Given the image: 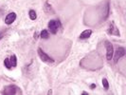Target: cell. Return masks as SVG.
<instances>
[{
    "instance_id": "6da1fadb",
    "label": "cell",
    "mask_w": 126,
    "mask_h": 95,
    "mask_svg": "<svg viewBox=\"0 0 126 95\" xmlns=\"http://www.w3.org/2000/svg\"><path fill=\"white\" fill-rule=\"evenodd\" d=\"M38 55H39V57L41 58V60L43 61V62H46V63H53L54 62V60L51 58V57H49L45 51H43V50L42 49H38Z\"/></svg>"
},
{
    "instance_id": "7a4b0ae2",
    "label": "cell",
    "mask_w": 126,
    "mask_h": 95,
    "mask_svg": "<svg viewBox=\"0 0 126 95\" xmlns=\"http://www.w3.org/2000/svg\"><path fill=\"white\" fill-rule=\"evenodd\" d=\"M59 26H60V23H59V21H56V20H50L48 22V24H47L48 30L53 34H56L57 33L58 29H59Z\"/></svg>"
},
{
    "instance_id": "3957f363",
    "label": "cell",
    "mask_w": 126,
    "mask_h": 95,
    "mask_svg": "<svg viewBox=\"0 0 126 95\" xmlns=\"http://www.w3.org/2000/svg\"><path fill=\"white\" fill-rule=\"evenodd\" d=\"M105 48H106V58H107V60H111L114 55L113 45L111 44L110 42L106 41L105 42Z\"/></svg>"
},
{
    "instance_id": "277c9868",
    "label": "cell",
    "mask_w": 126,
    "mask_h": 95,
    "mask_svg": "<svg viewBox=\"0 0 126 95\" xmlns=\"http://www.w3.org/2000/svg\"><path fill=\"white\" fill-rule=\"evenodd\" d=\"M125 55V50L124 48H118V50L115 51V57H114V62L118 63V61L120 60L122 56Z\"/></svg>"
},
{
    "instance_id": "5b68a950",
    "label": "cell",
    "mask_w": 126,
    "mask_h": 95,
    "mask_svg": "<svg viewBox=\"0 0 126 95\" xmlns=\"http://www.w3.org/2000/svg\"><path fill=\"white\" fill-rule=\"evenodd\" d=\"M17 89H18V88L15 87V86H8V87H6L4 89L3 94H6V95L16 94L17 93Z\"/></svg>"
},
{
    "instance_id": "8992f818",
    "label": "cell",
    "mask_w": 126,
    "mask_h": 95,
    "mask_svg": "<svg viewBox=\"0 0 126 95\" xmlns=\"http://www.w3.org/2000/svg\"><path fill=\"white\" fill-rule=\"evenodd\" d=\"M108 33L109 34H113V35H116V36H120V33L119 29L115 26V23L114 22H111V24L109 25V29H108Z\"/></svg>"
},
{
    "instance_id": "52a82bcc",
    "label": "cell",
    "mask_w": 126,
    "mask_h": 95,
    "mask_svg": "<svg viewBox=\"0 0 126 95\" xmlns=\"http://www.w3.org/2000/svg\"><path fill=\"white\" fill-rule=\"evenodd\" d=\"M16 19V13H10L6 17H5V23L7 25H11Z\"/></svg>"
},
{
    "instance_id": "ba28073f",
    "label": "cell",
    "mask_w": 126,
    "mask_h": 95,
    "mask_svg": "<svg viewBox=\"0 0 126 95\" xmlns=\"http://www.w3.org/2000/svg\"><path fill=\"white\" fill-rule=\"evenodd\" d=\"M92 34V31L91 30H85L80 34V38L81 39H86V38H89Z\"/></svg>"
},
{
    "instance_id": "9c48e42d",
    "label": "cell",
    "mask_w": 126,
    "mask_h": 95,
    "mask_svg": "<svg viewBox=\"0 0 126 95\" xmlns=\"http://www.w3.org/2000/svg\"><path fill=\"white\" fill-rule=\"evenodd\" d=\"M10 62H11V66L13 68H15L16 65H17V59H16V55L13 54V56L10 58Z\"/></svg>"
},
{
    "instance_id": "30bf717a",
    "label": "cell",
    "mask_w": 126,
    "mask_h": 95,
    "mask_svg": "<svg viewBox=\"0 0 126 95\" xmlns=\"http://www.w3.org/2000/svg\"><path fill=\"white\" fill-rule=\"evenodd\" d=\"M29 15H30V18L32 19V20H35L36 17H37V14L35 13V11H33V10H31V11H30Z\"/></svg>"
},
{
    "instance_id": "8fae6325",
    "label": "cell",
    "mask_w": 126,
    "mask_h": 95,
    "mask_svg": "<svg viewBox=\"0 0 126 95\" xmlns=\"http://www.w3.org/2000/svg\"><path fill=\"white\" fill-rule=\"evenodd\" d=\"M40 36H41V38H43V39H47L48 38V32L47 30L42 31L41 33H40Z\"/></svg>"
},
{
    "instance_id": "7c38bea8",
    "label": "cell",
    "mask_w": 126,
    "mask_h": 95,
    "mask_svg": "<svg viewBox=\"0 0 126 95\" xmlns=\"http://www.w3.org/2000/svg\"><path fill=\"white\" fill-rule=\"evenodd\" d=\"M4 66L6 67L8 70L12 69V66H11V62H10V58H6V59L4 60Z\"/></svg>"
},
{
    "instance_id": "4fadbf2b",
    "label": "cell",
    "mask_w": 126,
    "mask_h": 95,
    "mask_svg": "<svg viewBox=\"0 0 126 95\" xmlns=\"http://www.w3.org/2000/svg\"><path fill=\"white\" fill-rule=\"evenodd\" d=\"M102 86H103V88H104L105 89H109V84H108V81L105 79V78L102 79Z\"/></svg>"
},
{
    "instance_id": "5bb4252c",
    "label": "cell",
    "mask_w": 126,
    "mask_h": 95,
    "mask_svg": "<svg viewBox=\"0 0 126 95\" xmlns=\"http://www.w3.org/2000/svg\"><path fill=\"white\" fill-rule=\"evenodd\" d=\"M108 14H109V4L106 5V11H105V15H104V19L107 18Z\"/></svg>"
},
{
    "instance_id": "9a60e30c",
    "label": "cell",
    "mask_w": 126,
    "mask_h": 95,
    "mask_svg": "<svg viewBox=\"0 0 126 95\" xmlns=\"http://www.w3.org/2000/svg\"><path fill=\"white\" fill-rule=\"evenodd\" d=\"M3 34H4V32H0V40L3 38Z\"/></svg>"
},
{
    "instance_id": "2e32d148",
    "label": "cell",
    "mask_w": 126,
    "mask_h": 95,
    "mask_svg": "<svg viewBox=\"0 0 126 95\" xmlns=\"http://www.w3.org/2000/svg\"><path fill=\"white\" fill-rule=\"evenodd\" d=\"M95 88H96V85H95V84H92V85H91V89H95Z\"/></svg>"
}]
</instances>
